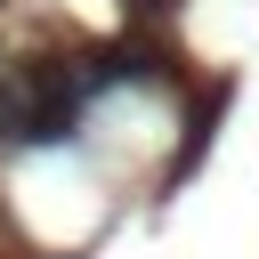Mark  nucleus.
<instances>
[{
  "instance_id": "nucleus-1",
  "label": "nucleus",
  "mask_w": 259,
  "mask_h": 259,
  "mask_svg": "<svg viewBox=\"0 0 259 259\" xmlns=\"http://www.w3.org/2000/svg\"><path fill=\"white\" fill-rule=\"evenodd\" d=\"M16 97H24V130H16V146H73L81 105H89L81 65H40V73H32Z\"/></svg>"
},
{
  "instance_id": "nucleus-2",
  "label": "nucleus",
  "mask_w": 259,
  "mask_h": 259,
  "mask_svg": "<svg viewBox=\"0 0 259 259\" xmlns=\"http://www.w3.org/2000/svg\"><path fill=\"white\" fill-rule=\"evenodd\" d=\"M16 130H24V97L16 81H0V146H16Z\"/></svg>"
}]
</instances>
